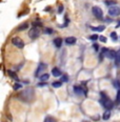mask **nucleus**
Returning <instances> with one entry per match:
<instances>
[{"mask_svg":"<svg viewBox=\"0 0 120 122\" xmlns=\"http://www.w3.org/2000/svg\"><path fill=\"white\" fill-rule=\"evenodd\" d=\"M100 98H101L100 99V102L102 103V105H103L106 110L112 108V106H113V102H112L111 99H110L108 96L103 93V92H101V93H100Z\"/></svg>","mask_w":120,"mask_h":122,"instance_id":"f257e3e1","label":"nucleus"},{"mask_svg":"<svg viewBox=\"0 0 120 122\" xmlns=\"http://www.w3.org/2000/svg\"><path fill=\"white\" fill-rule=\"evenodd\" d=\"M33 97H34V92L31 90V88L22 92V93L20 94V98L23 101H31L33 99Z\"/></svg>","mask_w":120,"mask_h":122,"instance_id":"f03ea898","label":"nucleus"},{"mask_svg":"<svg viewBox=\"0 0 120 122\" xmlns=\"http://www.w3.org/2000/svg\"><path fill=\"white\" fill-rule=\"evenodd\" d=\"M102 55L103 56H106L108 58H110V59H116V56H117V53L114 52V51L112 50H108V49H103L102 50Z\"/></svg>","mask_w":120,"mask_h":122,"instance_id":"7ed1b4c3","label":"nucleus"},{"mask_svg":"<svg viewBox=\"0 0 120 122\" xmlns=\"http://www.w3.org/2000/svg\"><path fill=\"white\" fill-rule=\"evenodd\" d=\"M92 12H93L94 16H95L96 18L102 19V17H103V12H102V10L99 6H93L92 7Z\"/></svg>","mask_w":120,"mask_h":122,"instance_id":"20e7f679","label":"nucleus"},{"mask_svg":"<svg viewBox=\"0 0 120 122\" xmlns=\"http://www.w3.org/2000/svg\"><path fill=\"white\" fill-rule=\"evenodd\" d=\"M39 35H40V30H38V27H36V26H34L29 32V36L31 39H37V38L39 37Z\"/></svg>","mask_w":120,"mask_h":122,"instance_id":"39448f33","label":"nucleus"},{"mask_svg":"<svg viewBox=\"0 0 120 122\" xmlns=\"http://www.w3.org/2000/svg\"><path fill=\"white\" fill-rule=\"evenodd\" d=\"M12 43L15 45V46L18 47V49H23V47H24V42L22 41L19 37H14V38H13V39H12Z\"/></svg>","mask_w":120,"mask_h":122,"instance_id":"423d86ee","label":"nucleus"},{"mask_svg":"<svg viewBox=\"0 0 120 122\" xmlns=\"http://www.w3.org/2000/svg\"><path fill=\"white\" fill-rule=\"evenodd\" d=\"M109 15L111 16H119L120 15V9L119 6H110V10H109Z\"/></svg>","mask_w":120,"mask_h":122,"instance_id":"0eeeda50","label":"nucleus"},{"mask_svg":"<svg viewBox=\"0 0 120 122\" xmlns=\"http://www.w3.org/2000/svg\"><path fill=\"white\" fill-rule=\"evenodd\" d=\"M74 92H75L76 95H80V96L85 95V92L81 86H74Z\"/></svg>","mask_w":120,"mask_h":122,"instance_id":"6e6552de","label":"nucleus"},{"mask_svg":"<svg viewBox=\"0 0 120 122\" xmlns=\"http://www.w3.org/2000/svg\"><path fill=\"white\" fill-rule=\"evenodd\" d=\"M65 43L68 45H74L76 43V38L75 37H68L65 39Z\"/></svg>","mask_w":120,"mask_h":122,"instance_id":"1a4fd4ad","label":"nucleus"},{"mask_svg":"<svg viewBox=\"0 0 120 122\" xmlns=\"http://www.w3.org/2000/svg\"><path fill=\"white\" fill-rule=\"evenodd\" d=\"M52 75L55 76V77H59V76H61V71L57 67H54L52 70Z\"/></svg>","mask_w":120,"mask_h":122,"instance_id":"9d476101","label":"nucleus"},{"mask_svg":"<svg viewBox=\"0 0 120 122\" xmlns=\"http://www.w3.org/2000/svg\"><path fill=\"white\" fill-rule=\"evenodd\" d=\"M53 42H54V44H55L56 47H60L61 44H62V39H61V38H55Z\"/></svg>","mask_w":120,"mask_h":122,"instance_id":"9b49d317","label":"nucleus"},{"mask_svg":"<svg viewBox=\"0 0 120 122\" xmlns=\"http://www.w3.org/2000/svg\"><path fill=\"white\" fill-rule=\"evenodd\" d=\"M110 117H111V112L108 110L106 112H104V114H103V116H102V118H103V120H109Z\"/></svg>","mask_w":120,"mask_h":122,"instance_id":"f8f14e48","label":"nucleus"},{"mask_svg":"<svg viewBox=\"0 0 120 122\" xmlns=\"http://www.w3.org/2000/svg\"><path fill=\"white\" fill-rule=\"evenodd\" d=\"M104 29H105V26L104 25H99V26H95V27H92V30H97V32H102V30H104Z\"/></svg>","mask_w":120,"mask_h":122,"instance_id":"ddd939ff","label":"nucleus"},{"mask_svg":"<svg viewBox=\"0 0 120 122\" xmlns=\"http://www.w3.org/2000/svg\"><path fill=\"white\" fill-rule=\"evenodd\" d=\"M45 67H47V65H45V64H42V63H41V64L39 65V67H38V70H37V72H36V75L38 76V75H39V73L41 72V71H44Z\"/></svg>","mask_w":120,"mask_h":122,"instance_id":"4468645a","label":"nucleus"},{"mask_svg":"<svg viewBox=\"0 0 120 122\" xmlns=\"http://www.w3.org/2000/svg\"><path fill=\"white\" fill-rule=\"evenodd\" d=\"M7 74H9V75L11 76V77L13 78V79H15V80H18V76H17V74H15L14 72H13V71H9V72H7Z\"/></svg>","mask_w":120,"mask_h":122,"instance_id":"2eb2a0df","label":"nucleus"},{"mask_svg":"<svg viewBox=\"0 0 120 122\" xmlns=\"http://www.w3.org/2000/svg\"><path fill=\"white\" fill-rule=\"evenodd\" d=\"M48 77H50V76H48V74H43V75L40 76V80H41V81H47L48 79Z\"/></svg>","mask_w":120,"mask_h":122,"instance_id":"dca6fc26","label":"nucleus"},{"mask_svg":"<svg viewBox=\"0 0 120 122\" xmlns=\"http://www.w3.org/2000/svg\"><path fill=\"white\" fill-rule=\"evenodd\" d=\"M27 26H29V24H27V23H23V24H21V25L19 26L18 30H24L27 29Z\"/></svg>","mask_w":120,"mask_h":122,"instance_id":"f3484780","label":"nucleus"},{"mask_svg":"<svg viewBox=\"0 0 120 122\" xmlns=\"http://www.w3.org/2000/svg\"><path fill=\"white\" fill-rule=\"evenodd\" d=\"M54 87H56V88H58V87H60L61 85H62V83L61 82H59V81H56V82H53V84H52Z\"/></svg>","mask_w":120,"mask_h":122,"instance_id":"a211bd4d","label":"nucleus"},{"mask_svg":"<svg viewBox=\"0 0 120 122\" xmlns=\"http://www.w3.org/2000/svg\"><path fill=\"white\" fill-rule=\"evenodd\" d=\"M116 63H120V50L117 52V56H116Z\"/></svg>","mask_w":120,"mask_h":122,"instance_id":"6ab92c4d","label":"nucleus"},{"mask_svg":"<svg viewBox=\"0 0 120 122\" xmlns=\"http://www.w3.org/2000/svg\"><path fill=\"white\" fill-rule=\"evenodd\" d=\"M111 38L113 40H117V35H116V33L115 32H112L111 33Z\"/></svg>","mask_w":120,"mask_h":122,"instance_id":"aec40b11","label":"nucleus"},{"mask_svg":"<svg viewBox=\"0 0 120 122\" xmlns=\"http://www.w3.org/2000/svg\"><path fill=\"white\" fill-rule=\"evenodd\" d=\"M62 12H63V5H62V4H60V5L58 6V13H59V14H61Z\"/></svg>","mask_w":120,"mask_h":122,"instance_id":"412c9836","label":"nucleus"},{"mask_svg":"<svg viewBox=\"0 0 120 122\" xmlns=\"http://www.w3.org/2000/svg\"><path fill=\"white\" fill-rule=\"evenodd\" d=\"M20 87H21V84H20V83H16V84L14 85V90H19Z\"/></svg>","mask_w":120,"mask_h":122,"instance_id":"4be33fe9","label":"nucleus"},{"mask_svg":"<svg viewBox=\"0 0 120 122\" xmlns=\"http://www.w3.org/2000/svg\"><path fill=\"white\" fill-rule=\"evenodd\" d=\"M98 36H97V35H92V36L90 37V39L91 40H97V39H98Z\"/></svg>","mask_w":120,"mask_h":122,"instance_id":"5701e85b","label":"nucleus"},{"mask_svg":"<svg viewBox=\"0 0 120 122\" xmlns=\"http://www.w3.org/2000/svg\"><path fill=\"white\" fill-rule=\"evenodd\" d=\"M117 102L120 103V90H118V93H117Z\"/></svg>","mask_w":120,"mask_h":122,"instance_id":"b1692460","label":"nucleus"},{"mask_svg":"<svg viewBox=\"0 0 120 122\" xmlns=\"http://www.w3.org/2000/svg\"><path fill=\"white\" fill-rule=\"evenodd\" d=\"M44 122H54V119L51 118V117H47V118L45 119V121H44Z\"/></svg>","mask_w":120,"mask_h":122,"instance_id":"393cba45","label":"nucleus"},{"mask_svg":"<svg viewBox=\"0 0 120 122\" xmlns=\"http://www.w3.org/2000/svg\"><path fill=\"white\" fill-rule=\"evenodd\" d=\"M68 76H62V78H61V81H62V82H65V81H68Z\"/></svg>","mask_w":120,"mask_h":122,"instance_id":"a878e982","label":"nucleus"},{"mask_svg":"<svg viewBox=\"0 0 120 122\" xmlns=\"http://www.w3.org/2000/svg\"><path fill=\"white\" fill-rule=\"evenodd\" d=\"M99 39H100V41H102V42H106V38H105V37H103V36L99 37Z\"/></svg>","mask_w":120,"mask_h":122,"instance_id":"bb28decb","label":"nucleus"},{"mask_svg":"<svg viewBox=\"0 0 120 122\" xmlns=\"http://www.w3.org/2000/svg\"><path fill=\"white\" fill-rule=\"evenodd\" d=\"M45 32H47V34H52V33H53V30H52V29H47V30H45Z\"/></svg>","mask_w":120,"mask_h":122,"instance_id":"cd10ccee","label":"nucleus"},{"mask_svg":"<svg viewBox=\"0 0 120 122\" xmlns=\"http://www.w3.org/2000/svg\"><path fill=\"white\" fill-rule=\"evenodd\" d=\"M106 4H108V5L109 4H116V2L115 1H106Z\"/></svg>","mask_w":120,"mask_h":122,"instance_id":"c85d7f7f","label":"nucleus"},{"mask_svg":"<svg viewBox=\"0 0 120 122\" xmlns=\"http://www.w3.org/2000/svg\"><path fill=\"white\" fill-rule=\"evenodd\" d=\"M38 86H45V83H44V82H42V83H39V84H38Z\"/></svg>","mask_w":120,"mask_h":122,"instance_id":"c756f323","label":"nucleus"},{"mask_svg":"<svg viewBox=\"0 0 120 122\" xmlns=\"http://www.w3.org/2000/svg\"><path fill=\"white\" fill-rule=\"evenodd\" d=\"M94 47H95V50L97 51V50H98V45H97L96 44V43H95V44H94Z\"/></svg>","mask_w":120,"mask_h":122,"instance_id":"7c9ffc66","label":"nucleus"},{"mask_svg":"<svg viewBox=\"0 0 120 122\" xmlns=\"http://www.w3.org/2000/svg\"><path fill=\"white\" fill-rule=\"evenodd\" d=\"M120 26V21L118 22V23H117V25H116V27H117V29H118V27Z\"/></svg>","mask_w":120,"mask_h":122,"instance_id":"2f4dec72","label":"nucleus"}]
</instances>
